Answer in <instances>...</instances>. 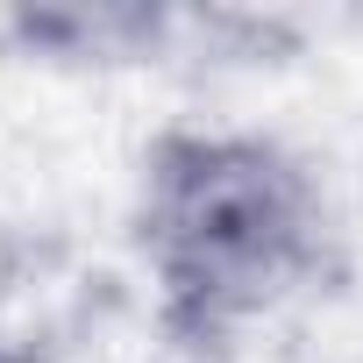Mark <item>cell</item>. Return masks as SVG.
I'll list each match as a JSON object with an SVG mask.
<instances>
[{
    "mask_svg": "<svg viewBox=\"0 0 363 363\" xmlns=\"http://www.w3.org/2000/svg\"><path fill=\"white\" fill-rule=\"evenodd\" d=\"M128 235L164 335L186 349H228L342 278L320 171L257 128H157L135 164Z\"/></svg>",
    "mask_w": 363,
    "mask_h": 363,
    "instance_id": "1",
    "label": "cell"
}]
</instances>
